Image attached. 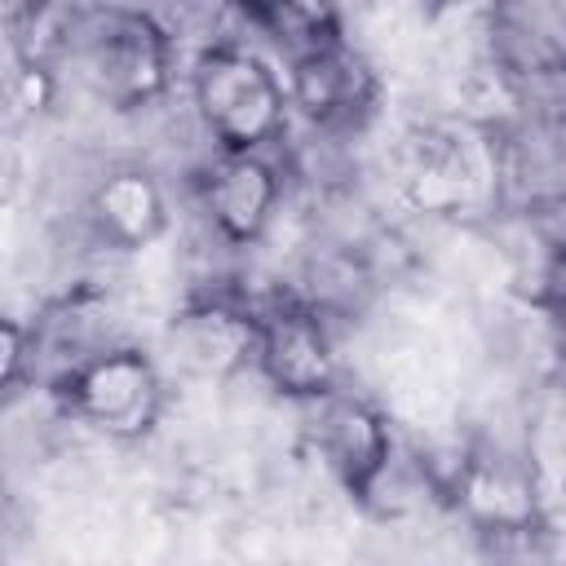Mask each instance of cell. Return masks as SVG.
I'll return each instance as SVG.
<instances>
[{
  "label": "cell",
  "mask_w": 566,
  "mask_h": 566,
  "mask_svg": "<svg viewBox=\"0 0 566 566\" xmlns=\"http://www.w3.org/2000/svg\"><path fill=\"white\" fill-rule=\"evenodd\" d=\"M80 217L93 248L142 252L168 230V195L146 164H111L88 186Z\"/></svg>",
  "instance_id": "obj_9"
},
{
  "label": "cell",
  "mask_w": 566,
  "mask_h": 566,
  "mask_svg": "<svg viewBox=\"0 0 566 566\" xmlns=\"http://www.w3.org/2000/svg\"><path fill=\"white\" fill-rule=\"evenodd\" d=\"M190 106L212 155H274L287 133V84L243 40L203 44L190 66Z\"/></svg>",
  "instance_id": "obj_2"
},
{
  "label": "cell",
  "mask_w": 566,
  "mask_h": 566,
  "mask_svg": "<svg viewBox=\"0 0 566 566\" xmlns=\"http://www.w3.org/2000/svg\"><path fill=\"white\" fill-rule=\"evenodd\" d=\"M252 367L274 394L301 407H314L340 389V363L327 318L301 296H270L256 305Z\"/></svg>",
  "instance_id": "obj_4"
},
{
  "label": "cell",
  "mask_w": 566,
  "mask_h": 566,
  "mask_svg": "<svg viewBox=\"0 0 566 566\" xmlns=\"http://www.w3.org/2000/svg\"><path fill=\"white\" fill-rule=\"evenodd\" d=\"M234 13H239V22L248 31L270 40L287 62L310 53V49H318V44H327V40H336V35H345L336 13L323 9V4H287L283 0V4H248V9H234Z\"/></svg>",
  "instance_id": "obj_10"
},
{
  "label": "cell",
  "mask_w": 566,
  "mask_h": 566,
  "mask_svg": "<svg viewBox=\"0 0 566 566\" xmlns=\"http://www.w3.org/2000/svg\"><path fill=\"white\" fill-rule=\"evenodd\" d=\"M0 376H4V389L9 394H22L27 380H35V349H31V327H22L18 318H4V332H0Z\"/></svg>",
  "instance_id": "obj_11"
},
{
  "label": "cell",
  "mask_w": 566,
  "mask_h": 566,
  "mask_svg": "<svg viewBox=\"0 0 566 566\" xmlns=\"http://www.w3.org/2000/svg\"><path fill=\"white\" fill-rule=\"evenodd\" d=\"M283 84H287L292 111L323 137L358 133L376 115V97H380L371 62L345 35L292 57L283 71Z\"/></svg>",
  "instance_id": "obj_5"
},
{
  "label": "cell",
  "mask_w": 566,
  "mask_h": 566,
  "mask_svg": "<svg viewBox=\"0 0 566 566\" xmlns=\"http://www.w3.org/2000/svg\"><path fill=\"white\" fill-rule=\"evenodd\" d=\"M57 57L111 111H146L172 84L177 35L146 9H62Z\"/></svg>",
  "instance_id": "obj_1"
},
{
  "label": "cell",
  "mask_w": 566,
  "mask_h": 566,
  "mask_svg": "<svg viewBox=\"0 0 566 566\" xmlns=\"http://www.w3.org/2000/svg\"><path fill=\"white\" fill-rule=\"evenodd\" d=\"M310 442L323 469L363 504L376 500V491L398 464L389 420L380 416V407H371L349 389H336L310 407Z\"/></svg>",
  "instance_id": "obj_6"
},
{
  "label": "cell",
  "mask_w": 566,
  "mask_h": 566,
  "mask_svg": "<svg viewBox=\"0 0 566 566\" xmlns=\"http://www.w3.org/2000/svg\"><path fill=\"white\" fill-rule=\"evenodd\" d=\"M256 305L234 292H203L181 305L168 327V354L186 376L226 380L252 367Z\"/></svg>",
  "instance_id": "obj_8"
},
{
  "label": "cell",
  "mask_w": 566,
  "mask_h": 566,
  "mask_svg": "<svg viewBox=\"0 0 566 566\" xmlns=\"http://www.w3.org/2000/svg\"><path fill=\"white\" fill-rule=\"evenodd\" d=\"M283 203V168L274 155H212L199 172V208L226 248L265 239Z\"/></svg>",
  "instance_id": "obj_7"
},
{
  "label": "cell",
  "mask_w": 566,
  "mask_h": 566,
  "mask_svg": "<svg viewBox=\"0 0 566 566\" xmlns=\"http://www.w3.org/2000/svg\"><path fill=\"white\" fill-rule=\"evenodd\" d=\"M53 394L75 424H88L111 442H137L164 416V376L155 358L128 340L84 358L53 385Z\"/></svg>",
  "instance_id": "obj_3"
}]
</instances>
